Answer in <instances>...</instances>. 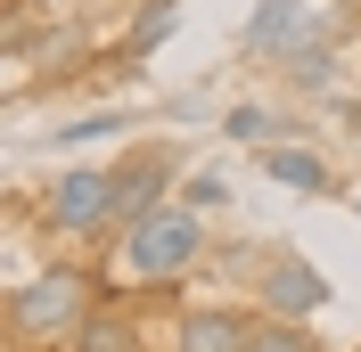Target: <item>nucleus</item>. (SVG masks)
Returning <instances> with one entry per match:
<instances>
[{"instance_id": "1", "label": "nucleus", "mask_w": 361, "mask_h": 352, "mask_svg": "<svg viewBox=\"0 0 361 352\" xmlns=\"http://www.w3.org/2000/svg\"><path fill=\"white\" fill-rule=\"evenodd\" d=\"M205 254H214V238H205V213L197 205H157L148 221H123L115 230V270H107V295L115 287H140V295H173V287H189L205 270Z\"/></svg>"}, {"instance_id": "2", "label": "nucleus", "mask_w": 361, "mask_h": 352, "mask_svg": "<svg viewBox=\"0 0 361 352\" xmlns=\"http://www.w3.org/2000/svg\"><path fill=\"white\" fill-rule=\"evenodd\" d=\"M107 303V279H90L82 263H49L42 279H25L8 303H0V320H8V336L17 344H74V328H82L90 311Z\"/></svg>"}, {"instance_id": "3", "label": "nucleus", "mask_w": 361, "mask_h": 352, "mask_svg": "<svg viewBox=\"0 0 361 352\" xmlns=\"http://www.w3.org/2000/svg\"><path fill=\"white\" fill-rule=\"evenodd\" d=\"M42 230L66 238V246L107 238L115 230V172L107 164H66V172L49 180V197H42Z\"/></svg>"}, {"instance_id": "4", "label": "nucleus", "mask_w": 361, "mask_h": 352, "mask_svg": "<svg viewBox=\"0 0 361 352\" xmlns=\"http://www.w3.org/2000/svg\"><path fill=\"white\" fill-rule=\"evenodd\" d=\"M107 172H115V230H123V221H148L157 205H173L189 156H180L173 139H140V148L123 156V164H107Z\"/></svg>"}, {"instance_id": "5", "label": "nucleus", "mask_w": 361, "mask_h": 352, "mask_svg": "<svg viewBox=\"0 0 361 352\" xmlns=\"http://www.w3.org/2000/svg\"><path fill=\"white\" fill-rule=\"evenodd\" d=\"M255 311H288V320H320L329 311V279H320L304 254H263L255 263Z\"/></svg>"}, {"instance_id": "6", "label": "nucleus", "mask_w": 361, "mask_h": 352, "mask_svg": "<svg viewBox=\"0 0 361 352\" xmlns=\"http://www.w3.org/2000/svg\"><path fill=\"white\" fill-rule=\"evenodd\" d=\"M247 328H255V303H189L164 336V352H247Z\"/></svg>"}, {"instance_id": "7", "label": "nucleus", "mask_w": 361, "mask_h": 352, "mask_svg": "<svg viewBox=\"0 0 361 352\" xmlns=\"http://www.w3.org/2000/svg\"><path fill=\"white\" fill-rule=\"evenodd\" d=\"M320 17H312V0H255V17H247V58H288L295 42H312Z\"/></svg>"}, {"instance_id": "8", "label": "nucleus", "mask_w": 361, "mask_h": 352, "mask_svg": "<svg viewBox=\"0 0 361 352\" xmlns=\"http://www.w3.org/2000/svg\"><path fill=\"white\" fill-rule=\"evenodd\" d=\"M255 164H263L279 189H295V197H329V189H337V164H329L320 148H304L295 132H288V139H271V148H255Z\"/></svg>"}, {"instance_id": "9", "label": "nucleus", "mask_w": 361, "mask_h": 352, "mask_svg": "<svg viewBox=\"0 0 361 352\" xmlns=\"http://www.w3.org/2000/svg\"><path fill=\"white\" fill-rule=\"evenodd\" d=\"M337 42H345V25H337V17H320L312 42H295L288 58H279V74H288L295 99H329V90H337Z\"/></svg>"}, {"instance_id": "10", "label": "nucleus", "mask_w": 361, "mask_h": 352, "mask_svg": "<svg viewBox=\"0 0 361 352\" xmlns=\"http://www.w3.org/2000/svg\"><path fill=\"white\" fill-rule=\"evenodd\" d=\"M180 33V0H140L132 25H123V42H115V58H132V66H148V49H164Z\"/></svg>"}, {"instance_id": "11", "label": "nucleus", "mask_w": 361, "mask_h": 352, "mask_svg": "<svg viewBox=\"0 0 361 352\" xmlns=\"http://www.w3.org/2000/svg\"><path fill=\"white\" fill-rule=\"evenodd\" d=\"M66 352H148V336H140V320H132V311L99 303L82 328H74V344H66Z\"/></svg>"}, {"instance_id": "12", "label": "nucleus", "mask_w": 361, "mask_h": 352, "mask_svg": "<svg viewBox=\"0 0 361 352\" xmlns=\"http://www.w3.org/2000/svg\"><path fill=\"white\" fill-rule=\"evenodd\" d=\"M295 123L279 107H271V99H238V107L222 115V139H247V148H271V139H288Z\"/></svg>"}, {"instance_id": "13", "label": "nucleus", "mask_w": 361, "mask_h": 352, "mask_svg": "<svg viewBox=\"0 0 361 352\" xmlns=\"http://www.w3.org/2000/svg\"><path fill=\"white\" fill-rule=\"evenodd\" d=\"M247 352H320V336H312V320H288V311H255Z\"/></svg>"}, {"instance_id": "14", "label": "nucleus", "mask_w": 361, "mask_h": 352, "mask_svg": "<svg viewBox=\"0 0 361 352\" xmlns=\"http://www.w3.org/2000/svg\"><path fill=\"white\" fill-rule=\"evenodd\" d=\"M173 197H180V205H197V213H230V205H238V189H230L222 164H197V172H180Z\"/></svg>"}, {"instance_id": "15", "label": "nucleus", "mask_w": 361, "mask_h": 352, "mask_svg": "<svg viewBox=\"0 0 361 352\" xmlns=\"http://www.w3.org/2000/svg\"><path fill=\"white\" fill-rule=\"evenodd\" d=\"M123 123H132V115H123V107H99V115H82V123H66V132H58V139H66V148H74V139H107V132H123Z\"/></svg>"}, {"instance_id": "16", "label": "nucleus", "mask_w": 361, "mask_h": 352, "mask_svg": "<svg viewBox=\"0 0 361 352\" xmlns=\"http://www.w3.org/2000/svg\"><path fill=\"white\" fill-rule=\"evenodd\" d=\"M353 213H361V189H353Z\"/></svg>"}]
</instances>
